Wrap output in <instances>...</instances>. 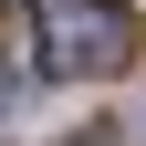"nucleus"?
I'll return each instance as SVG.
<instances>
[{"mask_svg":"<svg viewBox=\"0 0 146 146\" xmlns=\"http://www.w3.org/2000/svg\"><path fill=\"white\" fill-rule=\"evenodd\" d=\"M31 31H42V73H73V84H104L136 63L125 0H31Z\"/></svg>","mask_w":146,"mask_h":146,"instance_id":"1","label":"nucleus"}]
</instances>
